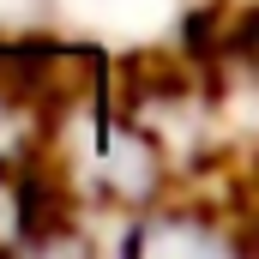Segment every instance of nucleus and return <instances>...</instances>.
Wrapping results in <instances>:
<instances>
[{
  "label": "nucleus",
  "mask_w": 259,
  "mask_h": 259,
  "mask_svg": "<svg viewBox=\"0 0 259 259\" xmlns=\"http://www.w3.org/2000/svg\"><path fill=\"white\" fill-rule=\"evenodd\" d=\"M12 205H18V235L24 241H42L55 223H66V187L49 169H24L18 187H12Z\"/></svg>",
  "instance_id": "1"
}]
</instances>
